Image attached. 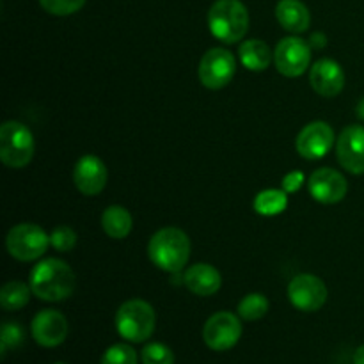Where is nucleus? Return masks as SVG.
Returning a JSON list of instances; mask_svg holds the SVG:
<instances>
[{"label":"nucleus","instance_id":"f257e3e1","mask_svg":"<svg viewBox=\"0 0 364 364\" xmlns=\"http://www.w3.org/2000/svg\"><path fill=\"white\" fill-rule=\"evenodd\" d=\"M28 284L32 294L46 302H60L75 290V272L59 258H45L32 269Z\"/></svg>","mask_w":364,"mask_h":364},{"label":"nucleus","instance_id":"f03ea898","mask_svg":"<svg viewBox=\"0 0 364 364\" xmlns=\"http://www.w3.org/2000/svg\"><path fill=\"white\" fill-rule=\"evenodd\" d=\"M148 255L160 270L176 274L183 270L191 258V240L178 228H162L149 238Z\"/></svg>","mask_w":364,"mask_h":364},{"label":"nucleus","instance_id":"7ed1b4c3","mask_svg":"<svg viewBox=\"0 0 364 364\" xmlns=\"http://www.w3.org/2000/svg\"><path fill=\"white\" fill-rule=\"evenodd\" d=\"M208 28L219 41L238 43L249 31L247 7L240 0H217L208 11Z\"/></svg>","mask_w":364,"mask_h":364},{"label":"nucleus","instance_id":"20e7f679","mask_svg":"<svg viewBox=\"0 0 364 364\" xmlns=\"http://www.w3.org/2000/svg\"><path fill=\"white\" fill-rule=\"evenodd\" d=\"M156 315L151 304L142 299H132L121 304L116 313V329L121 338L130 343L149 340L155 331Z\"/></svg>","mask_w":364,"mask_h":364},{"label":"nucleus","instance_id":"39448f33","mask_svg":"<svg viewBox=\"0 0 364 364\" xmlns=\"http://www.w3.org/2000/svg\"><path fill=\"white\" fill-rule=\"evenodd\" d=\"M34 135L20 121H6L0 127V160L11 169H23L34 156Z\"/></svg>","mask_w":364,"mask_h":364},{"label":"nucleus","instance_id":"423d86ee","mask_svg":"<svg viewBox=\"0 0 364 364\" xmlns=\"http://www.w3.org/2000/svg\"><path fill=\"white\" fill-rule=\"evenodd\" d=\"M50 237L43 228L32 223H21L11 228L6 237L7 252L18 262H34L46 252Z\"/></svg>","mask_w":364,"mask_h":364},{"label":"nucleus","instance_id":"0eeeda50","mask_svg":"<svg viewBox=\"0 0 364 364\" xmlns=\"http://www.w3.org/2000/svg\"><path fill=\"white\" fill-rule=\"evenodd\" d=\"M237 73V59L226 48H210L199 60L198 77L206 89H223Z\"/></svg>","mask_w":364,"mask_h":364},{"label":"nucleus","instance_id":"6e6552de","mask_svg":"<svg viewBox=\"0 0 364 364\" xmlns=\"http://www.w3.org/2000/svg\"><path fill=\"white\" fill-rule=\"evenodd\" d=\"M329 291L326 283L313 274H299L288 284V299L299 311L313 313L323 308Z\"/></svg>","mask_w":364,"mask_h":364},{"label":"nucleus","instance_id":"1a4fd4ad","mask_svg":"<svg viewBox=\"0 0 364 364\" xmlns=\"http://www.w3.org/2000/svg\"><path fill=\"white\" fill-rule=\"evenodd\" d=\"M206 347L215 352H226L233 348L242 338V322L230 311H219L210 316L203 329Z\"/></svg>","mask_w":364,"mask_h":364},{"label":"nucleus","instance_id":"9d476101","mask_svg":"<svg viewBox=\"0 0 364 364\" xmlns=\"http://www.w3.org/2000/svg\"><path fill=\"white\" fill-rule=\"evenodd\" d=\"M274 63L277 71L288 78L301 77L311 64V48L301 38H284L274 50Z\"/></svg>","mask_w":364,"mask_h":364},{"label":"nucleus","instance_id":"9b49d317","mask_svg":"<svg viewBox=\"0 0 364 364\" xmlns=\"http://www.w3.org/2000/svg\"><path fill=\"white\" fill-rule=\"evenodd\" d=\"M334 144V130L326 121L308 123L297 135L295 148L306 160H320L329 153Z\"/></svg>","mask_w":364,"mask_h":364},{"label":"nucleus","instance_id":"f8f14e48","mask_svg":"<svg viewBox=\"0 0 364 364\" xmlns=\"http://www.w3.org/2000/svg\"><path fill=\"white\" fill-rule=\"evenodd\" d=\"M309 194L322 205H336L343 201L348 192V183L343 174L331 167L316 169L308 180Z\"/></svg>","mask_w":364,"mask_h":364},{"label":"nucleus","instance_id":"ddd939ff","mask_svg":"<svg viewBox=\"0 0 364 364\" xmlns=\"http://www.w3.org/2000/svg\"><path fill=\"white\" fill-rule=\"evenodd\" d=\"M68 331H70V326H68L66 316L57 309L39 311L31 326L34 341L45 348L59 347L60 343H64V340L68 338Z\"/></svg>","mask_w":364,"mask_h":364},{"label":"nucleus","instance_id":"4468645a","mask_svg":"<svg viewBox=\"0 0 364 364\" xmlns=\"http://www.w3.org/2000/svg\"><path fill=\"white\" fill-rule=\"evenodd\" d=\"M336 159L345 171L364 174V127L350 124L336 141Z\"/></svg>","mask_w":364,"mask_h":364},{"label":"nucleus","instance_id":"2eb2a0df","mask_svg":"<svg viewBox=\"0 0 364 364\" xmlns=\"http://www.w3.org/2000/svg\"><path fill=\"white\" fill-rule=\"evenodd\" d=\"M109 171L102 159L96 155H84L73 167V181L78 192L84 196H96L105 188Z\"/></svg>","mask_w":364,"mask_h":364},{"label":"nucleus","instance_id":"dca6fc26","mask_svg":"<svg viewBox=\"0 0 364 364\" xmlns=\"http://www.w3.org/2000/svg\"><path fill=\"white\" fill-rule=\"evenodd\" d=\"M309 84L316 95L334 98L345 87L343 68L334 59H318L309 70Z\"/></svg>","mask_w":364,"mask_h":364},{"label":"nucleus","instance_id":"f3484780","mask_svg":"<svg viewBox=\"0 0 364 364\" xmlns=\"http://www.w3.org/2000/svg\"><path fill=\"white\" fill-rule=\"evenodd\" d=\"M185 287L199 297H210L215 295L223 287V277L220 272L213 265L208 263H196L185 270Z\"/></svg>","mask_w":364,"mask_h":364},{"label":"nucleus","instance_id":"a211bd4d","mask_svg":"<svg viewBox=\"0 0 364 364\" xmlns=\"http://www.w3.org/2000/svg\"><path fill=\"white\" fill-rule=\"evenodd\" d=\"M276 18L284 31L294 34H302L311 23L309 9L301 0H279L276 6Z\"/></svg>","mask_w":364,"mask_h":364},{"label":"nucleus","instance_id":"6ab92c4d","mask_svg":"<svg viewBox=\"0 0 364 364\" xmlns=\"http://www.w3.org/2000/svg\"><path fill=\"white\" fill-rule=\"evenodd\" d=\"M134 220H132L130 212L124 206L110 205L103 210L102 213V228L107 233V237L114 240H123L130 235Z\"/></svg>","mask_w":364,"mask_h":364},{"label":"nucleus","instance_id":"aec40b11","mask_svg":"<svg viewBox=\"0 0 364 364\" xmlns=\"http://www.w3.org/2000/svg\"><path fill=\"white\" fill-rule=\"evenodd\" d=\"M238 57L249 71H263L270 66L274 53L270 52V46L262 39H247L238 48Z\"/></svg>","mask_w":364,"mask_h":364},{"label":"nucleus","instance_id":"412c9836","mask_svg":"<svg viewBox=\"0 0 364 364\" xmlns=\"http://www.w3.org/2000/svg\"><path fill=\"white\" fill-rule=\"evenodd\" d=\"M288 206V196L284 191L279 188H267L262 191L252 201V208L256 213L263 217H274L279 215L287 210Z\"/></svg>","mask_w":364,"mask_h":364},{"label":"nucleus","instance_id":"4be33fe9","mask_svg":"<svg viewBox=\"0 0 364 364\" xmlns=\"http://www.w3.org/2000/svg\"><path fill=\"white\" fill-rule=\"evenodd\" d=\"M31 294V284H25L21 281H9L0 290V306L6 311H18L28 304Z\"/></svg>","mask_w":364,"mask_h":364},{"label":"nucleus","instance_id":"5701e85b","mask_svg":"<svg viewBox=\"0 0 364 364\" xmlns=\"http://www.w3.org/2000/svg\"><path fill=\"white\" fill-rule=\"evenodd\" d=\"M270 302L263 294H249L238 302V316L247 322H255V320L263 318L269 313Z\"/></svg>","mask_w":364,"mask_h":364},{"label":"nucleus","instance_id":"b1692460","mask_svg":"<svg viewBox=\"0 0 364 364\" xmlns=\"http://www.w3.org/2000/svg\"><path fill=\"white\" fill-rule=\"evenodd\" d=\"M102 364H137V352L127 343H116L107 348Z\"/></svg>","mask_w":364,"mask_h":364},{"label":"nucleus","instance_id":"393cba45","mask_svg":"<svg viewBox=\"0 0 364 364\" xmlns=\"http://www.w3.org/2000/svg\"><path fill=\"white\" fill-rule=\"evenodd\" d=\"M142 364H174V354L167 345L148 343L141 352Z\"/></svg>","mask_w":364,"mask_h":364},{"label":"nucleus","instance_id":"a878e982","mask_svg":"<svg viewBox=\"0 0 364 364\" xmlns=\"http://www.w3.org/2000/svg\"><path fill=\"white\" fill-rule=\"evenodd\" d=\"M85 0H39V6L55 16H70L84 7Z\"/></svg>","mask_w":364,"mask_h":364},{"label":"nucleus","instance_id":"bb28decb","mask_svg":"<svg viewBox=\"0 0 364 364\" xmlns=\"http://www.w3.org/2000/svg\"><path fill=\"white\" fill-rule=\"evenodd\" d=\"M50 245L59 252H68L77 245V233L70 226H57L50 235Z\"/></svg>","mask_w":364,"mask_h":364},{"label":"nucleus","instance_id":"cd10ccee","mask_svg":"<svg viewBox=\"0 0 364 364\" xmlns=\"http://www.w3.org/2000/svg\"><path fill=\"white\" fill-rule=\"evenodd\" d=\"M0 341H2V358H4L9 348H16L18 345L23 341V329H21L18 323H13V322L4 323L2 338H0Z\"/></svg>","mask_w":364,"mask_h":364},{"label":"nucleus","instance_id":"c85d7f7f","mask_svg":"<svg viewBox=\"0 0 364 364\" xmlns=\"http://www.w3.org/2000/svg\"><path fill=\"white\" fill-rule=\"evenodd\" d=\"M302 183H304V173H301V171H291V173H288L283 178V191L287 194H294V192H297L302 187Z\"/></svg>","mask_w":364,"mask_h":364},{"label":"nucleus","instance_id":"c756f323","mask_svg":"<svg viewBox=\"0 0 364 364\" xmlns=\"http://www.w3.org/2000/svg\"><path fill=\"white\" fill-rule=\"evenodd\" d=\"M327 43L326 36L322 34V32H315V34L311 36V46L313 48H323Z\"/></svg>","mask_w":364,"mask_h":364},{"label":"nucleus","instance_id":"7c9ffc66","mask_svg":"<svg viewBox=\"0 0 364 364\" xmlns=\"http://www.w3.org/2000/svg\"><path fill=\"white\" fill-rule=\"evenodd\" d=\"M354 364H364V345H361V347H359L358 350H355Z\"/></svg>","mask_w":364,"mask_h":364},{"label":"nucleus","instance_id":"2f4dec72","mask_svg":"<svg viewBox=\"0 0 364 364\" xmlns=\"http://www.w3.org/2000/svg\"><path fill=\"white\" fill-rule=\"evenodd\" d=\"M359 117H363V119H364V100L361 103H359Z\"/></svg>","mask_w":364,"mask_h":364},{"label":"nucleus","instance_id":"473e14b6","mask_svg":"<svg viewBox=\"0 0 364 364\" xmlns=\"http://www.w3.org/2000/svg\"><path fill=\"white\" fill-rule=\"evenodd\" d=\"M55 364H64V363H55Z\"/></svg>","mask_w":364,"mask_h":364}]
</instances>
